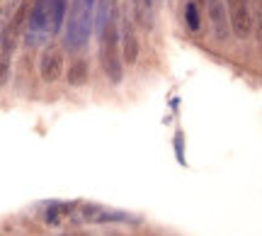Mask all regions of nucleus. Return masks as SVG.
<instances>
[{"label": "nucleus", "mask_w": 262, "mask_h": 236, "mask_svg": "<svg viewBox=\"0 0 262 236\" xmlns=\"http://www.w3.org/2000/svg\"><path fill=\"white\" fill-rule=\"evenodd\" d=\"M54 29V3L51 0H34L29 12V32L47 34Z\"/></svg>", "instance_id": "obj_6"}, {"label": "nucleus", "mask_w": 262, "mask_h": 236, "mask_svg": "<svg viewBox=\"0 0 262 236\" xmlns=\"http://www.w3.org/2000/svg\"><path fill=\"white\" fill-rule=\"evenodd\" d=\"M88 78H90V68H88V61H85V58H75L73 64H71V68L66 71V81H68V85H73V88L85 85Z\"/></svg>", "instance_id": "obj_9"}, {"label": "nucleus", "mask_w": 262, "mask_h": 236, "mask_svg": "<svg viewBox=\"0 0 262 236\" xmlns=\"http://www.w3.org/2000/svg\"><path fill=\"white\" fill-rule=\"evenodd\" d=\"M102 49H100V56H102V66L107 78L114 85L122 83L124 78V66H122V56H119V44H122V34H119V25L117 17H112V22L107 25V29L102 32Z\"/></svg>", "instance_id": "obj_1"}, {"label": "nucleus", "mask_w": 262, "mask_h": 236, "mask_svg": "<svg viewBox=\"0 0 262 236\" xmlns=\"http://www.w3.org/2000/svg\"><path fill=\"white\" fill-rule=\"evenodd\" d=\"M122 56L129 66L136 64V58H139V39H136V32L131 27L129 15L122 17Z\"/></svg>", "instance_id": "obj_8"}, {"label": "nucleus", "mask_w": 262, "mask_h": 236, "mask_svg": "<svg viewBox=\"0 0 262 236\" xmlns=\"http://www.w3.org/2000/svg\"><path fill=\"white\" fill-rule=\"evenodd\" d=\"M185 25H187L189 32H196L199 25H202V17H199V5L187 0V5H185Z\"/></svg>", "instance_id": "obj_11"}, {"label": "nucleus", "mask_w": 262, "mask_h": 236, "mask_svg": "<svg viewBox=\"0 0 262 236\" xmlns=\"http://www.w3.org/2000/svg\"><path fill=\"white\" fill-rule=\"evenodd\" d=\"M206 12H209V19H211V27H214V34L219 42H226L228 34L233 32L231 29V19H228V5L226 0H206Z\"/></svg>", "instance_id": "obj_5"}, {"label": "nucleus", "mask_w": 262, "mask_h": 236, "mask_svg": "<svg viewBox=\"0 0 262 236\" xmlns=\"http://www.w3.org/2000/svg\"><path fill=\"white\" fill-rule=\"evenodd\" d=\"M71 209H73V205H61V202L51 205V207L47 209V222H49V224H58V222H61V217H63V214H68Z\"/></svg>", "instance_id": "obj_12"}, {"label": "nucleus", "mask_w": 262, "mask_h": 236, "mask_svg": "<svg viewBox=\"0 0 262 236\" xmlns=\"http://www.w3.org/2000/svg\"><path fill=\"white\" fill-rule=\"evenodd\" d=\"M228 5V19H231V29H233L235 39L250 37L255 27L253 10H250V0H226Z\"/></svg>", "instance_id": "obj_3"}, {"label": "nucleus", "mask_w": 262, "mask_h": 236, "mask_svg": "<svg viewBox=\"0 0 262 236\" xmlns=\"http://www.w3.org/2000/svg\"><path fill=\"white\" fill-rule=\"evenodd\" d=\"M5 3H8V5H10V3H19V0H5Z\"/></svg>", "instance_id": "obj_13"}, {"label": "nucleus", "mask_w": 262, "mask_h": 236, "mask_svg": "<svg viewBox=\"0 0 262 236\" xmlns=\"http://www.w3.org/2000/svg\"><path fill=\"white\" fill-rule=\"evenodd\" d=\"M93 32V12L85 8V0H71L68 22H66V47L80 49Z\"/></svg>", "instance_id": "obj_2"}, {"label": "nucleus", "mask_w": 262, "mask_h": 236, "mask_svg": "<svg viewBox=\"0 0 262 236\" xmlns=\"http://www.w3.org/2000/svg\"><path fill=\"white\" fill-rule=\"evenodd\" d=\"M29 12H32V0H19L17 10H15V15H12V22H10V32H12V34H17L19 29L25 27Z\"/></svg>", "instance_id": "obj_10"}, {"label": "nucleus", "mask_w": 262, "mask_h": 236, "mask_svg": "<svg viewBox=\"0 0 262 236\" xmlns=\"http://www.w3.org/2000/svg\"><path fill=\"white\" fill-rule=\"evenodd\" d=\"M63 73V51L58 44H49L39 56V76L44 83H54Z\"/></svg>", "instance_id": "obj_4"}, {"label": "nucleus", "mask_w": 262, "mask_h": 236, "mask_svg": "<svg viewBox=\"0 0 262 236\" xmlns=\"http://www.w3.org/2000/svg\"><path fill=\"white\" fill-rule=\"evenodd\" d=\"M83 219L90 224H107V222H129V214L107 209L102 205H83Z\"/></svg>", "instance_id": "obj_7"}]
</instances>
